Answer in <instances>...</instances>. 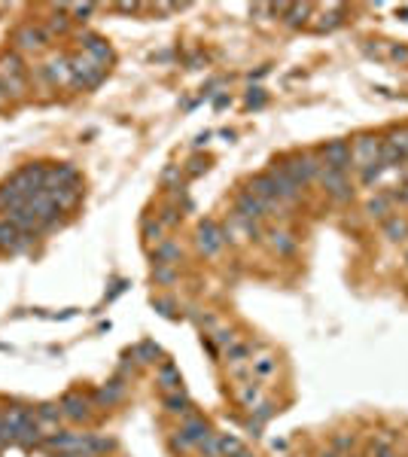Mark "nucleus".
<instances>
[{
	"label": "nucleus",
	"mask_w": 408,
	"mask_h": 457,
	"mask_svg": "<svg viewBox=\"0 0 408 457\" xmlns=\"http://www.w3.org/2000/svg\"><path fill=\"white\" fill-rule=\"evenodd\" d=\"M217 451H220V457H238L244 451V445L234 439V436H220V439H217Z\"/></svg>",
	"instance_id": "obj_12"
},
{
	"label": "nucleus",
	"mask_w": 408,
	"mask_h": 457,
	"mask_svg": "<svg viewBox=\"0 0 408 457\" xmlns=\"http://www.w3.org/2000/svg\"><path fill=\"white\" fill-rule=\"evenodd\" d=\"M241 400H244V405L259 402V388H256V384H247V388L241 390Z\"/></svg>",
	"instance_id": "obj_19"
},
{
	"label": "nucleus",
	"mask_w": 408,
	"mask_h": 457,
	"mask_svg": "<svg viewBox=\"0 0 408 457\" xmlns=\"http://www.w3.org/2000/svg\"><path fill=\"white\" fill-rule=\"evenodd\" d=\"M320 180L326 192H329L332 198H348L351 196V186H348V177H344V171H332V168H323L320 171Z\"/></svg>",
	"instance_id": "obj_7"
},
{
	"label": "nucleus",
	"mask_w": 408,
	"mask_h": 457,
	"mask_svg": "<svg viewBox=\"0 0 408 457\" xmlns=\"http://www.w3.org/2000/svg\"><path fill=\"white\" fill-rule=\"evenodd\" d=\"M0 442H13V436L6 430V414H0Z\"/></svg>",
	"instance_id": "obj_21"
},
{
	"label": "nucleus",
	"mask_w": 408,
	"mask_h": 457,
	"mask_svg": "<svg viewBox=\"0 0 408 457\" xmlns=\"http://www.w3.org/2000/svg\"><path fill=\"white\" fill-rule=\"evenodd\" d=\"M46 77H49V83H70V61H64V58H58V61H52V64L46 67Z\"/></svg>",
	"instance_id": "obj_10"
},
{
	"label": "nucleus",
	"mask_w": 408,
	"mask_h": 457,
	"mask_svg": "<svg viewBox=\"0 0 408 457\" xmlns=\"http://www.w3.org/2000/svg\"><path fill=\"white\" fill-rule=\"evenodd\" d=\"M238 457H250V454H247V451H241V454H238Z\"/></svg>",
	"instance_id": "obj_27"
},
{
	"label": "nucleus",
	"mask_w": 408,
	"mask_h": 457,
	"mask_svg": "<svg viewBox=\"0 0 408 457\" xmlns=\"http://www.w3.org/2000/svg\"><path fill=\"white\" fill-rule=\"evenodd\" d=\"M16 43L22 46V49H43V46L49 43V37H46L43 28H34V25H30V28H22V30H18V34H16Z\"/></svg>",
	"instance_id": "obj_8"
},
{
	"label": "nucleus",
	"mask_w": 408,
	"mask_h": 457,
	"mask_svg": "<svg viewBox=\"0 0 408 457\" xmlns=\"http://www.w3.org/2000/svg\"><path fill=\"white\" fill-rule=\"evenodd\" d=\"M91 9H95V6H74V13H76V16H89Z\"/></svg>",
	"instance_id": "obj_25"
},
{
	"label": "nucleus",
	"mask_w": 408,
	"mask_h": 457,
	"mask_svg": "<svg viewBox=\"0 0 408 457\" xmlns=\"http://www.w3.org/2000/svg\"><path fill=\"white\" fill-rule=\"evenodd\" d=\"M369 210H372V213H384V210H387V201H372Z\"/></svg>",
	"instance_id": "obj_22"
},
{
	"label": "nucleus",
	"mask_w": 408,
	"mask_h": 457,
	"mask_svg": "<svg viewBox=\"0 0 408 457\" xmlns=\"http://www.w3.org/2000/svg\"><path fill=\"white\" fill-rule=\"evenodd\" d=\"M159 381H162V388L165 390H180V384H183L180 372L174 369V366H165V369L159 372Z\"/></svg>",
	"instance_id": "obj_14"
},
{
	"label": "nucleus",
	"mask_w": 408,
	"mask_h": 457,
	"mask_svg": "<svg viewBox=\"0 0 408 457\" xmlns=\"http://www.w3.org/2000/svg\"><path fill=\"white\" fill-rule=\"evenodd\" d=\"M323 457H339V454H335V451H326V454H323Z\"/></svg>",
	"instance_id": "obj_26"
},
{
	"label": "nucleus",
	"mask_w": 408,
	"mask_h": 457,
	"mask_svg": "<svg viewBox=\"0 0 408 457\" xmlns=\"http://www.w3.org/2000/svg\"><path fill=\"white\" fill-rule=\"evenodd\" d=\"M156 278H159V281H171V278H174V271H168V269H159V271H156Z\"/></svg>",
	"instance_id": "obj_23"
},
{
	"label": "nucleus",
	"mask_w": 408,
	"mask_h": 457,
	"mask_svg": "<svg viewBox=\"0 0 408 457\" xmlns=\"http://www.w3.org/2000/svg\"><path fill=\"white\" fill-rule=\"evenodd\" d=\"M265 201L256 196V192H250V189H244L241 196H238V201H234V217H244V220H253L256 222L262 213H265Z\"/></svg>",
	"instance_id": "obj_4"
},
{
	"label": "nucleus",
	"mask_w": 408,
	"mask_h": 457,
	"mask_svg": "<svg viewBox=\"0 0 408 457\" xmlns=\"http://www.w3.org/2000/svg\"><path fill=\"white\" fill-rule=\"evenodd\" d=\"M375 457H393V451H390V448H387V445L381 442V448H378V451H375Z\"/></svg>",
	"instance_id": "obj_24"
},
{
	"label": "nucleus",
	"mask_w": 408,
	"mask_h": 457,
	"mask_svg": "<svg viewBox=\"0 0 408 457\" xmlns=\"http://www.w3.org/2000/svg\"><path fill=\"white\" fill-rule=\"evenodd\" d=\"M271 247L280 250V253H293L295 244H293V238L287 235V232H278V229H274V232H271Z\"/></svg>",
	"instance_id": "obj_16"
},
{
	"label": "nucleus",
	"mask_w": 408,
	"mask_h": 457,
	"mask_svg": "<svg viewBox=\"0 0 408 457\" xmlns=\"http://www.w3.org/2000/svg\"><path fill=\"white\" fill-rule=\"evenodd\" d=\"M61 414H67V418H86L89 414V402L83 400V396H64V400H61Z\"/></svg>",
	"instance_id": "obj_9"
},
{
	"label": "nucleus",
	"mask_w": 408,
	"mask_h": 457,
	"mask_svg": "<svg viewBox=\"0 0 408 457\" xmlns=\"http://www.w3.org/2000/svg\"><path fill=\"white\" fill-rule=\"evenodd\" d=\"M70 77H74V83H83V86H95L101 77H104V67L98 64L95 58H74L70 61Z\"/></svg>",
	"instance_id": "obj_2"
},
{
	"label": "nucleus",
	"mask_w": 408,
	"mask_h": 457,
	"mask_svg": "<svg viewBox=\"0 0 408 457\" xmlns=\"http://www.w3.org/2000/svg\"><path fill=\"white\" fill-rule=\"evenodd\" d=\"M351 156H353L356 168H366V165H372V162L381 156V144H378V140H372V137H360L351 147Z\"/></svg>",
	"instance_id": "obj_6"
},
{
	"label": "nucleus",
	"mask_w": 408,
	"mask_h": 457,
	"mask_svg": "<svg viewBox=\"0 0 408 457\" xmlns=\"http://www.w3.org/2000/svg\"><path fill=\"white\" fill-rule=\"evenodd\" d=\"M222 244H226V232H222L217 222H204V226L198 229V247H201V253L213 256Z\"/></svg>",
	"instance_id": "obj_5"
},
{
	"label": "nucleus",
	"mask_w": 408,
	"mask_h": 457,
	"mask_svg": "<svg viewBox=\"0 0 408 457\" xmlns=\"http://www.w3.org/2000/svg\"><path fill=\"white\" fill-rule=\"evenodd\" d=\"M119 396H122V384H119V381H113V388H104V390H101V393H98V400H101V402H107V405H110V402H116V400H119Z\"/></svg>",
	"instance_id": "obj_18"
},
{
	"label": "nucleus",
	"mask_w": 408,
	"mask_h": 457,
	"mask_svg": "<svg viewBox=\"0 0 408 457\" xmlns=\"http://www.w3.org/2000/svg\"><path fill=\"white\" fill-rule=\"evenodd\" d=\"M323 168H332V171H348V165H353V156H351V144L344 140H332V144L323 147Z\"/></svg>",
	"instance_id": "obj_3"
},
{
	"label": "nucleus",
	"mask_w": 408,
	"mask_h": 457,
	"mask_svg": "<svg viewBox=\"0 0 408 457\" xmlns=\"http://www.w3.org/2000/svg\"><path fill=\"white\" fill-rule=\"evenodd\" d=\"M387 235H390V238H402L405 235V222L390 220V222H387Z\"/></svg>",
	"instance_id": "obj_20"
},
{
	"label": "nucleus",
	"mask_w": 408,
	"mask_h": 457,
	"mask_svg": "<svg viewBox=\"0 0 408 457\" xmlns=\"http://www.w3.org/2000/svg\"><path fill=\"white\" fill-rule=\"evenodd\" d=\"M278 168L295 183V186L302 189L305 183H311L314 177L320 174L323 165H317V159H311V156H293V159H287V162H283V165H278Z\"/></svg>",
	"instance_id": "obj_1"
},
{
	"label": "nucleus",
	"mask_w": 408,
	"mask_h": 457,
	"mask_svg": "<svg viewBox=\"0 0 408 457\" xmlns=\"http://www.w3.org/2000/svg\"><path fill=\"white\" fill-rule=\"evenodd\" d=\"M86 52H89V58H95L98 61V64H104V61L110 58V49H107V43H104V40H101V37H86Z\"/></svg>",
	"instance_id": "obj_11"
},
{
	"label": "nucleus",
	"mask_w": 408,
	"mask_h": 457,
	"mask_svg": "<svg viewBox=\"0 0 408 457\" xmlns=\"http://www.w3.org/2000/svg\"><path fill=\"white\" fill-rule=\"evenodd\" d=\"M253 372H256L259 378H271V375L278 372V363L271 357H259V360H253Z\"/></svg>",
	"instance_id": "obj_15"
},
{
	"label": "nucleus",
	"mask_w": 408,
	"mask_h": 457,
	"mask_svg": "<svg viewBox=\"0 0 408 457\" xmlns=\"http://www.w3.org/2000/svg\"><path fill=\"white\" fill-rule=\"evenodd\" d=\"M165 409L174 412V414H186V412H189V400H186V396H183L180 390H174V393L165 396Z\"/></svg>",
	"instance_id": "obj_13"
},
{
	"label": "nucleus",
	"mask_w": 408,
	"mask_h": 457,
	"mask_svg": "<svg viewBox=\"0 0 408 457\" xmlns=\"http://www.w3.org/2000/svg\"><path fill=\"white\" fill-rule=\"evenodd\" d=\"M177 256H180V247H174V244H162V247L156 250V262H159V266H165V262L177 259Z\"/></svg>",
	"instance_id": "obj_17"
}]
</instances>
